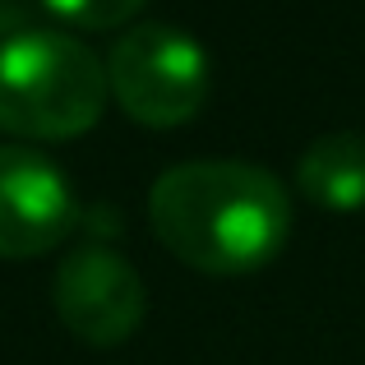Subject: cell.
<instances>
[{"label": "cell", "instance_id": "6da1fadb", "mask_svg": "<svg viewBox=\"0 0 365 365\" xmlns=\"http://www.w3.org/2000/svg\"><path fill=\"white\" fill-rule=\"evenodd\" d=\"M153 232L171 255L208 273H245L287 245L292 195L245 158H195L167 167L148 190Z\"/></svg>", "mask_w": 365, "mask_h": 365}, {"label": "cell", "instance_id": "7a4b0ae2", "mask_svg": "<svg viewBox=\"0 0 365 365\" xmlns=\"http://www.w3.org/2000/svg\"><path fill=\"white\" fill-rule=\"evenodd\" d=\"M107 65L61 28H19L0 42V125L33 139L93 130L107 107Z\"/></svg>", "mask_w": 365, "mask_h": 365}, {"label": "cell", "instance_id": "3957f363", "mask_svg": "<svg viewBox=\"0 0 365 365\" xmlns=\"http://www.w3.org/2000/svg\"><path fill=\"white\" fill-rule=\"evenodd\" d=\"M213 61L195 33L162 19L125 28L107 51V83L116 102L143 125H180L208 98Z\"/></svg>", "mask_w": 365, "mask_h": 365}, {"label": "cell", "instance_id": "277c9868", "mask_svg": "<svg viewBox=\"0 0 365 365\" xmlns=\"http://www.w3.org/2000/svg\"><path fill=\"white\" fill-rule=\"evenodd\" d=\"M56 310L79 338L116 347L143 324L148 287L120 250L88 241L70 250L56 268Z\"/></svg>", "mask_w": 365, "mask_h": 365}, {"label": "cell", "instance_id": "5b68a950", "mask_svg": "<svg viewBox=\"0 0 365 365\" xmlns=\"http://www.w3.org/2000/svg\"><path fill=\"white\" fill-rule=\"evenodd\" d=\"M74 217L79 204L61 162L28 143H0V255H42L70 236Z\"/></svg>", "mask_w": 365, "mask_h": 365}, {"label": "cell", "instance_id": "8992f818", "mask_svg": "<svg viewBox=\"0 0 365 365\" xmlns=\"http://www.w3.org/2000/svg\"><path fill=\"white\" fill-rule=\"evenodd\" d=\"M296 185L324 208L365 204V130H329L305 143L296 162Z\"/></svg>", "mask_w": 365, "mask_h": 365}, {"label": "cell", "instance_id": "52a82bcc", "mask_svg": "<svg viewBox=\"0 0 365 365\" xmlns=\"http://www.w3.org/2000/svg\"><path fill=\"white\" fill-rule=\"evenodd\" d=\"M61 19L70 24H83V28H111L120 19H130L143 0H46Z\"/></svg>", "mask_w": 365, "mask_h": 365}]
</instances>
